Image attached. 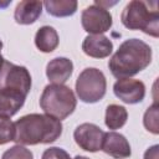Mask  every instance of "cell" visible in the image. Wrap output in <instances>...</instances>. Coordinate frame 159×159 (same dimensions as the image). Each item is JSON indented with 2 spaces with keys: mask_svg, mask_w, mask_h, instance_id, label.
<instances>
[{
  "mask_svg": "<svg viewBox=\"0 0 159 159\" xmlns=\"http://www.w3.org/2000/svg\"><path fill=\"white\" fill-rule=\"evenodd\" d=\"M14 142L20 145L48 144L60 138L62 134L61 120L47 116L31 113L22 116L15 123Z\"/></svg>",
  "mask_w": 159,
  "mask_h": 159,
  "instance_id": "obj_1",
  "label": "cell"
},
{
  "mask_svg": "<svg viewBox=\"0 0 159 159\" xmlns=\"http://www.w3.org/2000/svg\"><path fill=\"white\" fill-rule=\"evenodd\" d=\"M152 62V47L139 39H129L122 42L108 62L112 75L118 78H130L149 66Z\"/></svg>",
  "mask_w": 159,
  "mask_h": 159,
  "instance_id": "obj_2",
  "label": "cell"
},
{
  "mask_svg": "<svg viewBox=\"0 0 159 159\" xmlns=\"http://www.w3.org/2000/svg\"><path fill=\"white\" fill-rule=\"evenodd\" d=\"M76 106L77 99L73 91L65 84H47L40 97V107L45 114L58 120L72 114Z\"/></svg>",
  "mask_w": 159,
  "mask_h": 159,
  "instance_id": "obj_3",
  "label": "cell"
},
{
  "mask_svg": "<svg viewBox=\"0 0 159 159\" xmlns=\"http://www.w3.org/2000/svg\"><path fill=\"white\" fill-rule=\"evenodd\" d=\"M120 21L129 30H140L153 37L159 36V12L157 9H148L144 1L128 2L122 11Z\"/></svg>",
  "mask_w": 159,
  "mask_h": 159,
  "instance_id": "obj_4",
  "label": "cell"
},
{
  "mask_svg": "<svg viewBox=\"0 0 159 159\" xmlns=\"http://www.w3.org/2000/svg\"><path fill=\"white\" fill-rule=\"evenodd\" d=\"M107 89L104 73L96 67L84 68L77 77L76 93L84 103H96L101 101Z\"/></svg>",
  "mask_w": 159,
  "mask_h": 159,
  "instance_id": "obj_5",
  "label": "cell"
},
{
  "mask_svg": "<svg viewBox=\"0 0 159 159\" xmlns=\"http://www.w3.org/2000/svg\"><path fill=\"white\" fill-rule=\"evenodd\" d=\"M1 89L17 91L27 96L31 89V75L29 70L4 60L0 65V91Z\"/></svg>",
  "mask_w": 159,
  "mask_h": 159,
  "instance_id": "obj_6",
  "label": "cell"
},
{
  "mask_svg": "<svg viewBox=\"0 0 159 159\" xmlns=\"http://www.w3.org/2000/svg\"><path fill=\"white\" fill-rule=\"evenodd\" d=\"M82 27L86 32L91 35H103L112 27V15L111 12L97 4L87 6L81 15Z\"/></svg>",
  "mask_w": 159,
  "mask_h": 159,
  "instance_id": "obj_7",
  "label": "cell"
},
{
  "mask_svg": "<svg viewBox=\"0 0 159 159\" xmlns=\"http://www.w3.org/2000/svg\"><path fill=\"white\" fill-rule=\"evenodd\" d=\"M103 137H104V132L93 123H82L73 132V138L76 144L81 149L91 153H96L101 150Z\"/></svg>",
  "mask_w": 159,
  "mask_h": 159,
  "instance_id": "obj_8",
  "label": "cell"
},
{
  "mask_svg": "<svg viewBox=\"0 0 159 159\" xmlns=\"http://www.w3.org/2000/svg\"><path fill=\"white\" fill-rule=\"evenodd\" d=\"M113 92L117 98L127 104H135L145 97V84L139 80L122 78L113 84Z\"/></svg>",
  "mask_w": 159,
  "mask_h": 159,
  "instance_id": "obj_9",
  "label": "cell"
},
{
  "mask_svg": "<svg viewBox=\"0 0 159 159\" xmlns=\"http://www.w3.org/2000/svg\"><path fill=\"white\" fill-rule=\"evenodd\" d=\"M101 150H103L106 154L111 155L114 159H125L129 158L132 154L130 145L127 138L114 130L104 133Z\"/></svg>",
  "mask_w": 159,
  "mask_h": 159,
  "instance_id": "obj_10",
  "label": "cell"
},
{
  "mask_svg": "<svg viewBox=\"0 0 159 159\" xmlns=\"http://www.w3.org/2000/svg\"><path fill=\"white\" fill-rule=\"evenodd\" d=\"M82 50L89 57L104 58L112 53L113 43L104 35H88L82 42Z\"/></svg>",
  "mask_w": 159,
  "mask_h": 159,
  "instance_id": "obj_11",
  "label": "cell"
},
{
  "mask_svg": "<svg viewBox=\"0 0 159 159\" xmlns=\"http://www.w3.org/2000/svg\"><path fill=\"white\" fill-rule=\"evenodd\" d=\"M73 72V63L67 57H56L46 66V76L51 83L63 84Z\"/></svg>",
  "mask_w": 159,
  "mask_h": 159,
  "instance_id": "obj_12",
  "label": "cell"
},
{
  "mask_svg": "<svg viewBox=\"0 0 159 159\" xmlns=\"http://www.w3.org/2000/svg\"><path fill=\"white\" fill-rule=\"evenodd\" d=\"M43 4L41 1H20L15 9V21L20 25H30L34 24L42 14Z\"/></svg>",
  "mask_w": 159,
  "mask_h": 159,
  "instance_id": "obj_13",
  "label": "cell"
},
{
  "mask_svg": "<svg viewBox=\"0 0 159 159\" xmlns=\"http://www.w3.org/2000/svg\"><path fill=\"white\" fill-rule=\"evenodd\" d=\"M26 96L17 91L1 89L0 91V116L12 117L24 106Z\"/></svg>",
  "mask_w": 159,
  "mask_h": 159,
  "instance_id": "obj_14",
  "label": "cell"
},
{
  "mask_svg": "<svg viewBox=\"0 0 159 159\" xmlns=\"http://www.w3.org/2000/svg\"><path fill=\"white\" fill-rule=\"evenodd\" d=\"M60 39L57 31L52 26H42L37 30L35 35V45L36 47L45 53H50L58 46Z\"/></svg>",
  "mask_w": 159,
  "mask_h": 159,
  "instance_id": "obj_15",
  "label": "cell"
},
{
  "mask_svg": "<svg viewBox=\"0 0 159 159\" xmlns=\"http://www.w3.org/2000/svg\"><path fill=\"white\" fill-rule=\"evenodd\" d=\"M42 4L46 7V11L55 17L71 16L76 12L78 6L75 0H46Z\"/></svg>",
  "mask_w": 159,
  "mask_h": 159,
  "instance_id": "obj_16",
  "label": "cell"
},
{
  "mask_svg": "<svg viewBox=\"0 0 159 159\" xmlns=\"http://www.w3.org/2000/svg\"><path fill=\"white\" fill-rule=\"evenodd\" d=\"M128 119V112L123 106L119 104H109L106 109L104 123L107 128L116 130L122 128Z\"/></svg>",
  "mask_w": 159,
  "mask_h": 159,
  "instance_id": "obj_17",
  "label": "cell"
},
{
  "mask_svg": "<svg viewBox=\"0 0 159 159\" xmlns=\"http://www.w3.org/2000/svg\"><path fill=\"white\" fill-rule=\"evenodd\" d=\"M159 106L155 102L154 104H152L144 113L143 117V124L147 128V130H149L153 134H158L159 133Z\"/></svg>",
  "mask_w": 159,
  "mask_h": 159,
  "instance_id": "obj_18",
  "label": "cell"
},
{
  "mask_svg": "<svg viewBox=\"0 0 159 159\" xmlns=\"http://www.w3.org/2000/svg\"><path fill=\"white\" fill-rule=\"evenodd\" d=\"M15 137L14 122L10 118L0 116V145L12 142Z\"/></svg>",
  "mask_w": 159,
  "mask_h": 159,
  "instance_id": "obj_19",
  "label": "cell"
},
{
  "mask_svg": "<svg viewBox=\"0 0 159 159\" xmlns=\"http://www.w3.org/2000/svg\"><path fill=\"white\" fill-rule=\"evenodd\" d=\"M1 159H34V154L24 145L16 144L4 152Z\"/></svg>",
  "mask_w": 159,
  "mask_h": 159,
  "instance_id": "obj_20",
  "label": "cell"
},
{
  "mask_svg": "<svg viewBox=\"0 0 159 159\" xmlns=\"http://www.w3.org/2000/svg\"><path fill=\"white\" fill-rule=\"evenodd\" d=\"M41 159H71L70 154L58 147H51L42 153Z\"/></svg>",
  "mask_w": 159,
  "mask_h": 159,
  "instance_id": "obj_21",
  "label": "cell"
},
{
  "mask_svg": "<svg viewBox=\"0 0 159 159\" xmlns=\"http://www.w3.org/2000/svg\"><path fill=\"white\" fill-rule=\"evenodd\" d=\"M159 158V145L155 144L148 148L144 153V159H158Z\"/></svg>",
  "mask_w": 159,
  "mask_h": 159,
  "instance_id": "obj_22",
  "label": "cell"
},
{
  "mask_svg": "<svg viewBox=\"0 0 159 159\" xmlns=\"http://www.w3.org/2000/svg\"><path fill=\"white\" fill-rule=\"evenodd\" d=\"M73 159H89V158H87V157H83V155H76Z\"/></svg>",
  "mask_w": 159,
  "mask_h": 159,
  "instance_id": "obj_23",
  "label": "cell"
},
{
  "mask_svg": "<svg viewBox=\"0 0 159 159\" xmlns=\"http://www.w3.org/2000/svg\"><path fill=\"white\" fill-rule=\"evenodd\" d=\"M4 60H5V58H4V57H2V56H1V55H0V65H1V62H2V61H4Z\"/></svg>",
  "mask_w": 159,
  "mask_h": 159,
  "instance_id": "obj_24",
  "label": "cell"
},
{
  "mask_svg": "<svg viewBox=\"0 0 159 159\" xmlns=\"http://www.w3.org/2000/svg\"><path fill=\"white\" fill-rule=\"evenodd\" d=\"M1 48H2V42H1V40H0V51H1Z\"/></svg>",
  "mask_w": 159,
  "mask_h": 159,
  "instance_id": "obj_25",
  "label": "cell"
}]
</instances>
